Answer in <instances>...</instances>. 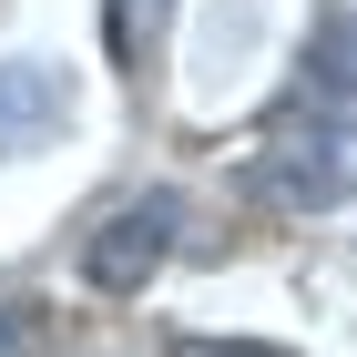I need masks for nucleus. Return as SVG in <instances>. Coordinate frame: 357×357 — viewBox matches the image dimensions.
I'll return each mask as SVG.
<instances>
[{
  "mask_svg": "<svg viewBox=\"0 0 357 357\" xmlns=\"http://www.w3.org/2000/svg\"><path fill=\"white\" fill-rule=\"evenodd\" d=\"M357 184V21H327V52L296 82L286 123L255 143L245 194L255 204H286V215H317Z\"/></svg>",
  "mask_w": 357,
  "mask_h": 357,
  "instance_id": "obj_1",
  "label": "nucleus"
},
{
  "mask_svg": "<svg viewBox=\"0 0 357 357\" xmlns=\"http://www.w3.org/2000/svg\"><path fill=\"white\" fill-rule=\"evenodd\" d=\"M174 215H184L174 194H143V204L102 215V225H92V245H82V275L102 286V296H133L143 275H153V266L174 255Z\"/></svg>",
  "mask_w": 357,
  "mask_h": 357,
  "instance_id": "obj_2",
  "label": "nucleus"
},
{
  "mask_svg": "<svg viewBox=\"0 0 357 357\" xmlns=\"http://www.w3.org/2000/svg\"><path fill=\"white\" fill-rule=\"evenodd\" d=\"M72 123V82L52 61H0V153H31Z\"/></svg>",
  "mask_w": 357,
  "mask_h": 357,
  "instance_id": "obj_3",
  "label": "nucleus"
},
{
  "mask_svg": "<svg viewBox=\"0 0 357 357\" xmlns=\"http://www.w3.org/2000/svg\"><path fill=\"white\" fill-rule=\"evenodd\" d=\"M164 10L174 0H112V61H153V41H164Z\"/></svg>",
  "mask_w": 357,
  "mask_h": 357,
  "instance_id": "obj_4",
  "label": "nucleus"
},
{
  "mask_svg": "<svg viewBox=\"0 0 357 357\" xmlns=\"http://www.w3.org/2000/svg\"><path fill=\"white\" fill-rule=\"evenodd\" d=\"M174 357H255V347H204V337H184Z\"/></svg>",
  "mask_w": 357,
  "mask_h": 357,
  "instance_id": "obj_5",
  "label": "nucleus"
}]
</instances>
